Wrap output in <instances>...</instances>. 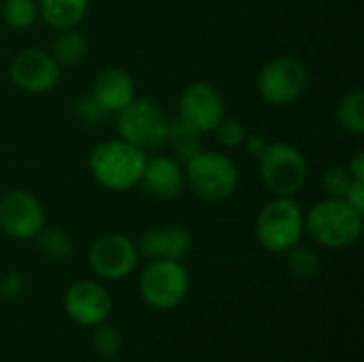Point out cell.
Listing matches in <instances>:
<instances>
[{
    "mask_svg": "<svg viewBox=\"0 0 364 362\" xmlns=\"http://www.w3.org/2000/svg\"><path fill=\"white\" fill-rule=\"evenodd\" d=\"M145 151L122 141L111 139L98 143L87 156V169L94 181L109 192H128L139 186L145 169Z\"/></svg>",
    "mask_w": 364,
    "mask_h": 362,
    "instance_id": "obj_1",
    "label": "cell"
},
{
    "mask_svg": "<svg viewBox=\"0 0 364 362\" xmlns=\"http://www.w3.org/2000/svg\"><path fill=\"white\" fill-rule=\"evenodd\" d=\"M305 233L322 247L346 250L363 235V213L343 198H322L305 213Z\"/></svg>",
    "mask_w": 364,
    "mask_h": 362,
    "instance_id": "obj_2",
    "label": "cell"
},
{
    "mask_svg": "<svg viewBox=\"0 0 364 362\" xmlns=\"http://www.w3.org/2000/svg\"><path fill=\"white\" fill-rule=\"evenodd\" d=\"M186 186L203 201L220 203L230 198L239 188V169L218 149H198L183 162Z\"/></svg>",
    "mask_w": 364,
    "mask_h": 362,
    "instance_id": "obj_3",
    "label": "cell"
},
{
    "mask_svg": "<svg viewBox=\"0 0 364 362\" xmlns=\"http://www.w3.org/2000/svg\"><path fill=\"white\" fill-rule=\"evenodd\" d=\"M254 233L258 243L271 254H286L305 235V213L290 196H273L256 215Z\"/></svg>",
    "mask_w": 364,
    "mask_h": 362,
    "instance_id": "obj_4",
    "label": "cell"
},
{
    "mask_svg": "<svg viewBox=\"0 0 364 362\" xmlns=\"http://www.w3.org/2000/svg\"><path fill=\"white\" fill-rule=\"evenodd\" d=\"M256 160L260 179L273 196L294 198L307 186V160L296 145L288 141L269 143Z\"/></svg>",
    "mask_w": 364,
    "mask_h": 362,
    "instance_id": "obj_5",
    "label": "cell"
},
{
    "mask_svg": "<svg viewBox=\"0 0 364 362\" xmlns=\"http://www.w3.org/2000/svg\"><path fill=\"white\" fill-rule=\"evenodd\" d=\"M168 115L151 98H134L117 113V134L122 141L139 147L141 151H154L164 145Z\"/></svg>",
    "mask_w": 364,
    "mask_h": 362,
    "instance_id": "obj_6",
    "label": "cell"
},
{
    "mask_svg": "<svg viewBox=\"0 0 364 362\" xmlns=\"http://www.w3.org/2000/svg\"><path fill=\"white\" fill-rule=\"evenodd\" d=\"M256 87L262 100H267L269 105L286 107L307 92L309 70L301 60L292 55H279L260 68Z\"/></svg>",
    "mask_w": 364,
    "mask_h": 362,
    "instance_id": "obj_7",
    "label": "cell"
},
{
    "mask_svg": "<svg viewBox=\"0 0 364 362\" xmlns=\"http://www.w3.org/2000/svg\"><path fill=\"white\" fill-rule=\"evenodd\" d=\"M188 290L190 275L177 260H151L139 277V292L154 309L166 312L177 307L186 299Z\"/></svg>",
    "mask_w": 364,
    "mask_h": 362,
    "instance_id": "obj_8",
    "label": "cell"
},
{
    "mask_svg": "<svg viewBox=\"0 0 364 362\" xmlns=\"http://www.w3.org/2000/svg\"><path fill=\"white\" fill-rule=\"evenodd\" d=\"M45 226V209L28 190H6L0 196V230L17 241L34 239Z\"/></svg>",
    "mask_w": 364,
    "mask_h": 362,
    "instance_id": "obj_9",
    "label": "cell"
},
{
    "mask_svg": "<svg viewBox=\"0 0 364 362\" xmlns=\"http://www.w3.org/2000/svg\"><path fill=\"white\" fill-rule=\"evenodd\" d=\"M139 250L132 239L119 233H107L98 237L87 254L92 271L109 282L128 277L139 265Z\"/></svg>",
    "mask_w": 364,
    "mask_h": 362,
    "instance_id": "obj_10",
    "label": "cell"
},
{
    "mask_svg": "<svg viewBox=\"0 0 364 362\" xmlns=\"http://www.w3.org/2000/svg\"><path fill=\"white\" fill-rule=\"evenodd\" d=\"M11 81L28 94H47L60 81V64L49 51L30 47L19 51L11 62Z\"/></svg>",
    "mask_w": 364,
    "mask_h": 362,
    "instance_id": "obj_11",
    "label": "cell"
},
{
    "mask_svg": "<svg viewBox=\"0 0 364 362\" xmlns=\"http://www.w3.org/2000/svg\"><path fill=\"white\" fill-rule=\"evenodd\" d=\"M224 115H226L224 98L220 90L207 81L190 83L179 96V117H183L203 134L213 132Z\"/></svg>",
    "mask_w": 364,
    "mask_h": 362,
    "instance_id": "obj_12",
    "label": "cell"
},
{
    "mask_svg": "<svg viewBox=\"0 0 364 362\" xmlns=\"http://www.w3.org/2000/svg\"><path fill=\"white\" fill-rule=\"evenodd\" d=\"M64 309L68 318L81 326H100L107 322L113 309V301L102 284L81 280L66 290Z\"/></svg>",
    "mask_w": 364,
    "mask_h": 362,
    "instance_id": "obj_13",
    "label": "cell"
},
{
    "mask_svg": "<svg viewBox=\"0 0 364 362\" xmlns=\"http://www.w3.org/2000/svg\"><path fill=\"white\" fill-rule=\"evenodd\" d=\"M192 245H194V239H192L190 230L179 224L149 228L136 241L139 256L149 258V260L181 262L192 252Z\"/></svg>",
    "mask_w": 364,
    "mask_h": 362,
    "instance_id": "obj_14",
    "label": "cell"
},
{
    "mask_svg": "<svg viewBox=\"0 0 364 362\" xmlns=\"http://www.w3.org/2000/svg\"><path fill=\"white\" fill-rule=\"evenodd\" d=\"M139 186H143V190L149 196L160 201H173L181 196V192L186 190L183 162H179L173 156L147 158Z\"/></svg>",
    "mask_w": 364,
    "mask_h": 362,
    "instance_id": "obj_15",
    "label": "cell"
},
{
    "mask_svg": "<svg viewBox=\"0 0 364 362\" xmlns=\"http://www.w3.org/2000/svg\"><path fill=\"white\" fill-rule=\"evenodd\" d=\"M90 94L107 113H119L136 98V87L124 68L109 66L96 73Z\"/></svg>",
    "mask_w": 364,
    "mask_h": 362,
    "instance_id": "obj_16",
    "label": "cell"
},
{
    "mask_svg": "<svg viewBox=\"0 0 364 362\" xmlns=\"http://www.w3.org/2000/svg\"><path fill=\"white\" fill-rule=\"evenodd\" d=\"M90 11V0H41L38 15L53 30L77 28Z\"/></svg>",
    "mask_w": 364,
    "mask_h": 362,
    "instance_id": "obj_17",
    "label": "cell"
},
{
    "mask_svg": "<svg viewBox=\"0 0 364 362\" xmlns=\"http://www.w3.org/2000/svg\"><path fill=\"white\" fill-rule=\"evenodd\" d=\"M203 132L196 130L192 124H188L183 117H168V126H166V139L164 145L171 149L173 158H177L179 162H186L192 154H196L200 149V139Z\"/></svg>",
    "mask_w": 364,
    "mask_h": 362,
    "instance_id": "obj_18",
    "label": "cell"
},
{
    "mask_svg": "<svg viewBox=\"0 0 364 362\" xmlns=\"http://www.w3.org/2000/svg\"><path fill=\"white\" fill-rule=\"evenodd\" d=\"M51 55L55 58V62L60 66H75V64L83 62L87 55V38L77 28L62 30L53 43Z\"/></svg>",
    "mask_w": 364,
    "mask_h": 362,
    "instance_id": "obj_19",
    "label": "cell"
},
{
    "mask_svg": "<svg viewBox=\"0 0 364 362\" xmlns=\"http://www.w3.org/2000/svg\"><path fill=\"white\" fill-rule=\"evenodd\" d=\"M36 250L49 260H66L73 254V239L60 226H43L36 237Z\"/></svg>",
    "mask_w": 364,
    "mask_h": 362,
    "instance_id": "obj_20",
    "label": "cell"
},
{
    "mask_svg": "<svg viewBox=\"0 0 364 362\" xmlns=\"http://www.w3.org/2000/svg\"><path fill=\"white\" fill-rule=\"evenodd\" d=\"M337 122L339 126L354 134L360 137L364 132V94L363 90H352L343 94V98L337 105Z\"/></svg>",
    "mask_w": 364,
    "mask_h": 362,
    "instance_id": "obj_21",
    "label": "cell"
},
{
    "mask_svg": "<svg viewBox=\"0 0 364 362\" xmlns=\"http://www.w3.org/2000/svg\"><path fill=\"white\" fill-rule=\"evenodd\" d=\"M38 19V2L36 0H4L2 4V21L13 30H28Z\"/></svg>",
    "mask_w": 364,
    "mask_h": 362,
    "instance_id": "obj_22",
    "label": "cell"
},
{
    "mask_svg": "<svg viewBox=\"0 0 364 362\" xmlns=\"http://www.w3.org/2000/svg\"><path fill=\"white\" fill-rule=\"evenodd\" d=\"M286 254H288V269H290V273L294 277H299V280H311V277L318 275V271H320V256L314 250L294 245Z\"/></svg>",
    "mask_w": 364,
    "mask_h": 362,
    "instance_id": "obj_23",
    "label": "cell"
},
{
    "mask_svg": "<svg viewBox=\"0 0 364 362\" xmlns=\"http://www.w3.org/2000/svg\"><path fill=\"white\" fill-rule=\"evenodd\" d=\"M352 181L356 179H352L348 169L339 164H333L322 173V190L328 198H346Z\"/></svg>",
    "mask_w": 364,
    "mask_h": 362,
    "instance_id": "obj_24",
    "label": "cell"
},
{
    "mask_svg": "<svg viewBox=\"0 0 364 362\" xmlns=\"http://www.w3.org/2000/svg\"><path fill=\"white\" fill-rule=\"evenodd\" d=\"M213 132H215L220 145L226 147V149H237V147H241V143H243V139H245V134H247L245 126H243L237 117H226V115L222 117V122L215 126Z\"/></svg>",
    "mask_w": 364,
    "mask_h": 362,
    "instance_id": "obj_25",
    "label": "cell"
},
{
    "mask_svg": "<svg viewBox=\"0 0 364 362\" xmlns=\"http://www.w3.org/2000/svg\"><path fill=\"white\" fill-rule=\"evenodd\" d=\"M73 113L87 126H96L107 117V111L96 102L92 94H81L73 102Z\"/></svg>",
    "mask_w": 364,
    "mask_h": 362,
    "instance_id": "obj_26",
    "label": "cell"
},
{
    "mask_svg": "<svg viewBox=\"0 0 364 362\" xmlns=\"http://www.w3.org/2000/svg\"><path fill=\"white\" fill-rule=\"evenodd\" d=\"M94 350L102 356V358H115L122 350V335L117 329L113 326H102L96 331L94 335Z\"/></svg>",
    "mask_w": 364,
    "mask_h": 362,
    "instance_id": "obj_27",
    "label": "cell"
},
{
    "mask_svg": "<svg viewBox=\"0 0 364 362\" xmlns=\"http://www.w3.org/2000/svg\"><path fill=\"white\" fill-rule=\"evenodd\" d=\"M23 288V282L17 273H6V275H0V294L6 297V299H13L21 292Z\"/></svg>",
    "mask_w": 364,
    "mask_h": 362,
    "instance_id": "obj_28",
    "label": "cell"
},
{
    "mask_svg": "<svg viewBox=\"0 0 364 362\" xmlns=\"http://www.w3.org/2000/svg\"><path fill=\"white\" fill-rule=\"evenodd\" d=\"M267 145H269V141L264 139V137H260V134H245V139H243V143H241V147L250 154V156H254V158H258L264 149H267Z\"/></svg>",
    "mask_w": 364,
    "mask_h": 362,
    "instance_id": "obj_29",
    "label": "cell"
},
{
    "mask_svg": "<svg viewBox=\"0 0 364 362\" xmlns=\"http://www.w3.org/2000/svg\"><path fill=\"white\" fill-rule=\"evenodd\" d=\"M343 201H348L354 209L364 213V181H352V186H350Z\"/></svg>",
    "mask_w": 364,
    "mask_h": 362,
    "instance_id": "obj_30",
    "label": "cell"
},
{
    "mask_svg": "<svg viewBox=\"0 0 364 362\" xmlns=\"http://www.w3.org/2000/svg\"><path fill=\"white\" fill-rule=\"evenodd\" d=\"M348 173L352 175V179H356V181H364V154L363 151H356L354 156H352V160L348 162Z\"/></svg>",
    "mask_w": 364,
    "mask_h": 362,
    "instance_id": "obj_31",
    "label": "cell"
}]
</instances>
